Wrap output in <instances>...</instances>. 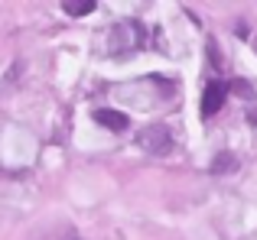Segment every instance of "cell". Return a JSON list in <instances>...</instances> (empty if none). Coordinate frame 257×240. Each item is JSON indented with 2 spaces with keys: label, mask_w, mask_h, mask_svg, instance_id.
Listing matches in <instances>:
<instances>
[{
  "label": "cell",
  "mask_w": 257,
  "mask_h": 240,
  "mask_svg": "<svg viewBox=\"0 0 257 240\" xmlns=\"http://www.w3.org/2000/svg\"><path fill=\"white\" fill-rule=\"evenodd\" d=\"M144 23L140 20H120V23H114V30L107 32V56L114 58H131L134 52L144 49Z\"/></svg>",
  "instance_id": "obj_1"
},
{
  "label": "cell",
  "mask_w": 257,
  "mask_h": 240,
  "mask_svg": "<svg viewBox=\"0 0 257 240\" xmlns=\"http://www.w3.org/2000/svg\"><path fill=\"white\" fill-rule=\"evenodd\" d=\"M137 146L150 156H170L173 152V133L163 124H150L137 133Z\"/></svg>",
  "instance_id": "obj_2"
},
{
  "label": "cell",
  "mask_w": 257,
  "mask_h": 240,
  "mask_svg": "<svg viewBox=\"0 0 257 240\" xmlns=\"http://www.w3.org/2000/svg\"><path fill=\"white\" fill-rule=\"evenodd\" d=\"M225 94H228V88H225V82H208L205 84V91H202V117H212V114H218L221 110V104H225Z\"/></svg>",
  "instance_id": "obj_3"
},
{
  "label": "cell",
  "mask_w": 257,
  "mask_h": 240,
  "mask_svg": "<svg viewBox=\"0 0 257 240\" xmlns=\"http://www.w3.org/2000/svg\"><path fill=\"white\" fill-rule=\"evenodd\" d=\"M94 120H98L101 126H107L111 133H124L127 126H131V120H127V114H120V110H111V108H101V110H94Z\"/></svg>",
  "instance_id": "obj_4"
},
{
  "label": "cell",
  "mask_w": 257,
  "mask_h": 240,
  "mask_svg": "<svg viewBox=\"0 0 257 240\" xmlns=\"http://www.w3.org/2000/svg\"><path fill=\"white\" fill-rule=\"evenodd\" d=\"M208 169L215 172V176H225V172H231V169H238V159L231 156V152H218V156L212 159V166Z\"/></svg>",
  "instance_id": "obj_5"
},
{
  "label": "cell",
  "mask_w": 257,
  "mask_h": 240,
  "mask_svg": "<svg viewBox=\"0 0 257 240\" xmlns=\"http://www.w3.org/2000/svg\"><path fill=\"white\" fill-rule=\"evenodd\" d=\"M94 6H98L94 0H65V4H62V10L69 13V16H88V13H91Z\"/></svg>",
  "instance_id": "obj_6"
},
{
  "label": "cell",
  "mask_w": 257,
  "mask_h": 240,
  "mask_svg": "<svg viewBox=\"0 0 257 240\" xmlns=\"http://www.w3.org/2000/svg\"><path fill=\"white\" fill-rule=\"evenodd\" d=\"M234 91H238L241 98H254V91H251V84H247V82H234Z\"/></svg>",
  "instance_id": "obj_7"
},
{
  "label": "cell",
  "mask_w": 257,
  "mask_h": 240,
  "mask_svg": "<svg viewBox=\"0 0 257 240\" xmlns=\"http://www.w3.org/2000/svg\"><path fill=\"white\" fill-rule=\"evenodd\" d=\"M254 49H257V39H254Z\"/></svg>",
  "instance_id": "obj_8"
}]
</instances>
